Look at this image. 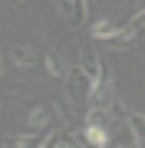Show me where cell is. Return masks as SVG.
<instances>
[{"instance_id": "2", "label": "cell", "mask_w": 145, "mask_h": 148, "mask_svg": "<svg viewBox=\"0 0 145 148\" xmlns=\"http://www.w3.org/2000/svg\"><path fill=\"white\" fill-rule=\"evenodd\" d=\"M56 10H59V16L66 20L69 30L86 27V16H89V3L86 0H56Z\"/></svg>"}, {"instance_id": "6", "label": "cell", "mask_w": 145, "mask_h": 148, "mask_svg": "<svg viewBox=\"0 0 145 148\" xmlns=\"http://www.w3.org/2000/svg\"><path fill=\"white\" fill-rule=\"evenodd\" d=\"M7 53H10V63L20 69V73H30V69L36 66V49H33L30 43H13Z\"/></svg>"}, {"instance_id": "5", "label": "cell", "mask_w": 145, "mask_h": 148, "mask_svg": "<svg viewBox=\"0 0 145 148\" xmlns=\"http://www.w3.org/2000/svg\"><path fill=\"white\" fill-rule=\"evenodd\" d=\"M56 119L53 112V102H36V106L27 109V125L33 128V132H43V128H49V122Z\"/></svg>"}, {"instance_id": "15", "label": "cell", "mask_w": 145, "mask_h": 148, "mask_svg": "<svg viewBox=\"0 0 145 148\" xmlns=\"http://www.w3.org/2000/svg\"><path fill=\"white\" fill-rule=\"evenodd\" d=\"M139 53H142V56H145V46H142V49H139Z\"/></svg>"}, {"instance_id": "13", "label": "cell", "mask_w": 145, "mask_h": 148, "mask_svg": "<svg viewBox=\"0 0 145 148\" xmlns=\"http://www.w3.org/2000/svg\"><path fill=\"white\" fill-rule=\"evenodd\" d=\"M129 122H132V128H135V132H139L142 145H145V112H135V109H129Z\"/></svg>"}, {"instance_id": "4", "label": "cell", "mask_w": 145, "mask_h": 148, "mask_svg": "<svg viewBox=\"0 0 145 148\" xmlns=\"http://www.w3.org/2000/svg\"><path fill=\"white\" fill-rule=\"evenodd\" d=\"M79 66L86 69L92 79H102V76H106V59L96 53L92 43H82V46H79Z\"/></svg>"}, {"instance_id": "7", "label": "cell", "mask_w": 145, "mask_h": 148, "mask_svg": "<svg viewBox=\"0 0 145 148\" xmlns=\"http://www.w3.org/2000/svg\"><path fill=\"white\" fill-rule=\"evenodd\" d=\"M112 145H122V148H129V145H142V138H139V132L132 128L129 115L112 125Z\"/></svg>"}, {"instance_id": "1", "label": "cell", "mask_w": 145, "mask_h": 148, "mask_svg": "<svg viewBox=\"0 0 145 148\" xmlns=\"http://www.w3.org/2000/svg\"><path fill=\"white\" fill-rule=\"evenodd\" d=\"M92 86H96V79L82 69L79 63L66 69V76H63V89H66V99H73V102H89V92H92Z\"/></svg>"}, {"instance_id": "14", "label": "cell", "mask_w": 145, "mask_h": 148, "mask_svg": "<svg viewBox=\"0 0 145 148\" xmlns=\"http://www.w3.org/2000/svg\"><path fill=\"white\" fill-rule=\"evenodd\" d=\"M49 102H53V112H56V122H63V125H66V122H69V109H66V106H63V102H59V99H49Z\"/></svg>"}, {"instance_id": "3", "label": "cell", "mask_w": 145, "mask_h": 148, "mask_svg": "<svg viewBox=\"0 0 145 148\" xmlns=\"http://www.w3.org/2000/svg\"><path fill=\"white\" fill-rule=\"evenodd\" d=\"M86 106H89V109H112V106H115V86H112L109 69H106V76H102V79H96V86H92Z\"/></svg>"}, {"instance_id": "11", "label": "cell", "mask_w": 145, "mask_h": 148, "mask_svg": "<svg viewBox=\"0 0 145 148\" xmlns=\"http://www.w3.org/2000/svg\"><path fill=\"white\" fill-rule=\"evenodd\" d=\"M43 69H46V76H59V79L66 76V63H63V56L56 49H46L43 53Z\"/></svg>"}, {"instance_id": "10", "label": "cell", "mask_w": 145, "mask_h": 148, "mask_svg": "<svg viewBox=\"0 0 145 148\" xmlns=\"http://www.w3.org/2000/svg\"><path fill=\"white\" fill-rule=\"evenodd\" d=\"M56 145H66V148H76V145H89L86 142V128H73V125H63L59 128V142Z\"/></svg>"}, {"instance_id": "12", "label": "cell", "mask_w": 145, "mask_h": 148, "mask_svg": "<svg viewBox=\"0 0 145 148\" xmlns=\"http://www.w3.org/2000/svg\"><path fill=\"white\" fill-rule=\"evenodd\" d=\"M27 145H40V135L36 132H20V135L3 138V148H27Z\"/></svg>"}, {"instance_id": "9", "label": "cell", "mask_w": 145, "mask_h": 148, "mask_svg": "<svg viewBox=\"0 0 145 148\" xmlns=\"http://www.w3.org/2000/svg\"><path fill=\"white\" fill-rule=\"evenodd\" d=\"M119 30H122V27H119L115 20H109V16H102V20H96V23L89 27V36H92V40H102V43H106L109 36H115Z\"/></svg>"}, {"instance_id": "8", "label": "cell", "mask_w": 145, "mask_h": 148, "mask_svg": "<svg viewBox=\"0 0 145 148\" xmlns=\"http://www.w3.org/2000/svg\"><path fill=\"white\" fill-rule=\"evenodd\" d=\"M86 142L89 145H112V128H106V125H96V122H86Z\"/></svg>"}]
</instances>
